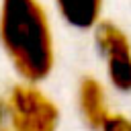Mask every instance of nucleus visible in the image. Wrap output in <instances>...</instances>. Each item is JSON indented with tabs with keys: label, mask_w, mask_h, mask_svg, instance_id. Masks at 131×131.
Wrapping results in <instances>:
<instances>
[{
	"label": "nucleus",
	"mask_w": 131,
	"mask_h": 131,
	"mask_svg": "<svg viewBox=\"0 0 131 131\" xmlns=\"http://www.w3.org/2000/svg\"><path fill=\"white\" fill-rule=\"evenodd\" d=\"M96 131H131V119L121 113H108Z\"/></svg>",
	"instance_id": "6"
},
{
	"label": "nucleus",
	"mask_w": 131,
	"mask_h": 131,
	"mask_svg": "<svg viewBox=\"0 0 131 131\" xmlns=\"http://www.w3.org/2000/svg\"><path fill=\"white\" fill-rule=\"evenodd\" d=\"M57 104L33 82H16L4 92L2 131H57Z\"/></svg>",
	"instance_id": "2"
},
{
	"label": "nucleus",
	"mask_w": 131,
	"mask_h": 131,
	"mask_svg": "<svg viewBox=\"0 0 131 131\" xmlns=\"http://www.w3.org/2000/svg\"><path fill=\"white\" fill-rule=\"evenodd\" d=\"M92 31L108 84L119 92H131V41L127 33L119 25L102 18Z\"/></svg>",
	"instance_id": "3"
},
{
	"label": "nucleus",
	"mask_w": 131,
	"mask_h": 131,
	"mask_svg": "<svg viewBox=\"0 0 131 131\" xmlns=\"http://www.w3.org/2000/svg\"><path fill=\"white\" fill-rule=\"evenodd\" d=\"M0 47L16 76L41 84L55 66L49 14L39 0H0Z\"/></svg>",
	"instance_id": "1"
},
{
	"label": "nucleus",
	"mask_w": 131,
	"mask_h": 131,
	"mask_svg": "<svg viewBox=\"0 0 131 131\" xmlns=\"http://www.w3.org/2000/svg\"><path fill=\"white\" fill-rule=\"evenodd\" d=\"M66 25L78 31H90L102 18L104 0H53Z\"/></svg>",
	"instance_id": "5"
},
{
	"label": "nucleus",
	"mask_w": 131,
	"mask_h": 131,
	"mask_svg": "<svg viewBox=\"0 0 131 131\" xmlns=\"http://www.w3.org/2000/svg\"><path fill=\"white\" fill-rule=\"evenodd\" d=\"M78 106H80V115H82L84 123L92 131H96L100 127V123L106 119V115L111 113L106 90H104L100 80H96L94 76H84L80 80V84H78Z\"/></svg>",
	"instance_id": "4"
}]
</instances>
